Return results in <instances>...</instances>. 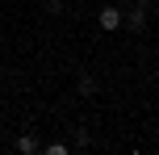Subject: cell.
Returning a JSON list of instances; mask_svg holds the SVG:
<instances>
[{
    "label": "cell",
    "mask_w": 159,
    "mask_h": 155,
    "mask_svg": "<svg viewBox=\"0 0 159 155\" xmlns=\"http://www.w3.org/2000/svg\"><path fill=\"white\" fill-rule=\"evenodd\" d=\"M147 17H151V13H147L143 4H134L126 17H121V30H134V34H143V30H147Z\"/></svg>",
    "instance_id": "6da1fadb"
},
{
    "label": "cell",
    "mask_w": 159,
    "mask_h": 155,
    "mask_svg": "<svg viewBox=\"0 0 159 155\" xmlns=\"http://www.w3.org/2000/svg\"><path fill=\"white\" fill-rule=\"evenodd\" d=\"M121 17H126V13H121V8H113V4H105V8H101V17H96V21H101V30H105V34H113V30H121Z\"/></svg>",
    "instance_id": "7a4b0ae2"
},
{
    "label": "cell",
    "mask_w": 159,
    "mask_h": 155,
    "mask_svg": "<svg viewBox=\"0 0 159 155\" xmlns=\"http://www.w3.org/2000/svg\"><path fill=\"white\" fill-rule=\"evenodd\" d=\"M17 151H21V155H38V151H42L38 134H21V139H17Z\"/></svg>",
    "instance_id": "3957f363"
},
{
    "label": "cell",
    "mask_w": 159,
    "mask_h": 155,
    "mask_svg": "<svg viewBox=\"0 0 159 155\" xmlns=\"http://www.w3.org/2000/svg\"><path fill=\"white\" fill-rule=\"evenodd\" d=\"M75 92H80V97H96V75H80V80H75Z\"/></svg>",
    "instance_id": "277c9868"
},
{
    "label": "cell",
    "mask_w": 159,
    "mask_h": 155,
    "mask_svg": "<svg viewBox=\"0 0 159 155\" xmlns=\"http://www.w3.org/2000/svg\"><path fill=\"white\" fill-rule=\"evenodd\" d=\"M46 155H67V143H50V147H42Z\"/></svg>",
    "instance_id": "5b68a950"
},
{
    "label": "cell",
    "mask_w": 159,
    "mask_h": 155,
    "mask_svg": "<svg viewBox=\"0 0 159 155\" xmlns=\"http://www.w3.org/2000/svg\"><path fill=\"white\" fill-rule=\"evenodd\" d=\"M46 13H50V17H59V13H63V0H46Z\"/></svg>",
    "instance_id": "8992f818"
},
{
    "label": "cell",
    "mask_w": 159,
    "mask_h": 155,
    "mask_svg": "<svg viewBox=\"0 0 159 155\" xmlns=\"http://www.w3.org/2000/svg\"><path fill=\"white\" fill-rule=\"evenodd\" d=\"M138 4H143V8H147V13H151V8L159 4V0H138Z\"/></svg>",
    "instance_id": "52a82bcc"
}]
</instances>
